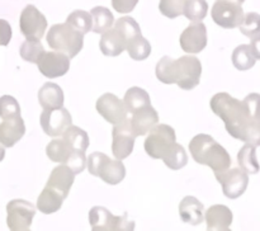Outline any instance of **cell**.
Listing matches in <instances>:
<instances>
[{
  "label": "cell",
  "instance_id": "obj_1",
  "mask_svg": "<svg viewBox=\"0 0 260 231\" xmlns=\"http://www.w3.org/2000/svg\"><path fill=\"white\" fill-rule=\"evenodd\" d=\"M210 107L234 139L260 146V94L250 93L239 101L222 91L211 98Z\"/></svg>",
  "mask_w": 260,
  "mask_h": 231
},
{
  "label": "cell",
  "instance_id": "obj_2",
  "mask_svg": "<svg viewBox=\"0 0 260 231\" xmlns=\"http://www.w3.org/2000/svg\"><path fill=\"white\" fill-rule=\"evenodd\" d=\"M145 151L154 159H161L170 170H179L188 164L184 147L177 142L175 131L169 124L157 123L145 140Z\"/></svg>",
  "mask_w": 260,
  "mask_h": 231
},
{
  "label": "cell",
  "instance_id": "obj_3",
  "mask_svg": "<svg viewBox=\"0 0 260 231\" xmlns=\"http://www.w3.org/2000/svg\"><path fill=\"white\" fill-rule=\"evenodd\" d=\"M156 78L164 84H177L180 89L190 90L200 84L202 75V63L193 55H185L180 58L164 56L156 63Z\"/></svg>",
  "mask_w": 260,
  "mask_h": 231
},
{
  "label": "cell",
  "instance_id": "obj_4",
  "mask_svg": "<svg viewBox=\"0 0 260 231\" xmlns=\"http://www.w3.org/2000/svg\"><path fill=\"white\" fill-rule=\"evenodd\" d=\"M189 150L196 162L210 167L213 173L230 168V154L210 135L200 134L193 137L189 142Z\"/></svg>",
  "mask_w": 260,
  "mask_h": 231
},
{
  "label": "cell",
  "instance_id": "obj_5",
  "mask_svg": "<svg viewBox=\"0 0 260 231\" xmlns=\"http://www.w3.org/2000/svg\"><path fill=\"white\" fill-rule=\"evenodd\" d=\"M46 41L53 51H57L68 56L69 58H73L83 50L84 35L71 27L69 23H58L53 24L48 29Z\"/></svg>",
  "mask_w": 260,
  "mask_h": 231
},
{
  "label": "cell",
  "instance_id": "obj_6",
  "mask_svg": "<svg viewBox=\"0 0 260 231\" xmlns=\"http://www.w3.org/2000/svg\"><path fill=\"white\" fill-rule=\"evenodd\" d=\"M88 172L94 177H99L107 184H119L126 177V168L122 160H112L103 152L95 151L86 159Z\"/></svg>",
  "mask_w": 260,
  "mask_h": 231
},
{
  "label": "cell",
  "instance_id": "obj_7",
  "mask_svg": "<svg viewBox=\"0 0 260 231\" xmlns=\"http://www.w3.org/2000/svg\"><path fill=\"white\" fill-rule=\"evenodd\" d=\"M89 222L94 231H132L135 222L129 220L127 213L123 216H114L108 208L94 206L89 211Z\"/></svg>",
  "mask_w": 260,
  "mask_h": 231
},
{
  "label": "cell",
  "instance_id": "obj_8",
  "mask_svg": "<svg viewBox=\"0 0 260 231\" xmlns=\"http://www.w3.org/2000/svg\"><path fill=\"white\" fill-rule=\"evenodd\" d=\"M244 15L243 7L235 0H216L211 9L213 22L225 29L239 27L243 22Z\"/></svg>",
  "mask_w": 260,
  "mask_h": 231
},
{
  "label": "cell",
  "instance_id": "obj_9",
  "mask_svg": "<svg viewBox=\"0 0 260 231\" xmlns=\"http://www.w3.org/2000/svg\"><path fill=\"white\" fill-rule=\"evenodd\" d=\"M36 207L24 200H13L7 205V225L12 231H27L30 228Z\"/></svg>",
  "mask_w": 260,
  "mask_h": 231
},
{
  "label": "cell",
  "instance_id": "obj_10",
  "mask_svg": "<svg viewBox=\"0 0 260 231\" xmlns=\"http://www.w3.org/2000/svg\"><path fill=\"white\" fill-rule=\"evenodd\" d=\"M215 177L222 185L223 194L230 200H235L243 195L249 185V174L240 167L216 172Z\"/></svg>",
  "mask_w": 260,
  "mask_h": 231
},
{
  "label": "cell",
  "instance_id": "obj_11",
  "mask_svg": "<svg viewBox=\"0 0 260 231\" xmlns=\"http://www.w3.org/2000/svg\"><path fill=\"white\" fill-rule=\"evenodd\" d=\"M19 27L27 40H41L47 28V19L35 5L28 4L22 10Z\"/></svg>",
  "mask_w": 260,
  "mask_h": 231
},
{
  "label": "cell",
  "instance_id": "obj_12",
  "mask_svg": "<svg viewBox=\"0 0 260 231\" xmlns=\"http://www.w3.org/2000/svg\"><path fill=\"white\" fill-rule=\"evenodd\" d=\"M137 135L135 134L131 126L129 118L123 123L114 124L112 131V152L114 157L118 160H123L128 157L134 151L135 139Z\"/></svg>",
  "mask_w": 260,
  "mask_h": 231
},
{
  "label": "cell",
  "instance_id": "obj_13",
  "mask_svg": "<svg viewBox=\"0 0 260 231\" xmlns=\"http://www.w3.org/2000/svg\"><path fill=\"white\" fill-rule=\"evenodd\" d=\"M40 123L43 132L51 137L62 136L63 132L73 124L70 112L61 107L57 109H45L41 113Z\"/></svg>",
  "mask_w": 260,
  "mask_h": 231
},
{
  "label": "cell",
  "instance_id": "obj_14",
  "mask_svg": "<svg viewBox=\"0 0 260 231\" xmlns=\"http://www.w3.org/2000/svg\"><path fill=\"white\" fill-rule=\"evenodd\" d=\"M95 109L107 122L111 124L123 123L128 119V112H127L126 106L123 101L112 93H106L95 103Z\"/></svg>",
  "mask_w": 260,
  "mask_h": 231
},
{
  "label": "cell",
  "instance_id": "obj_15",
  "mask_svg": "<svg viewBox=\"0 0 260 231\" xmlns=\"http://www.w3.org/2000/svg\"><path fill=\"white\" fill-rule=\"evenodd\" d=\"M38 70L43 76L48 79H55L63 76L70 69V58L57 51L43 52L37 62Z\"/></svg>",
  "mask_w": 260,
  "mask_h": 231
},
{
  "label": "cell",
  "instance_id": "obj_16",
  "mask_svg": "<svg viewBox=\"0 0 260 231\" xmlns=\"http://www.w3.org/2000/svg\"><path fill=\"white\" fill-rule=\"evenodd\" d=\"M180 47L187 53H200L207 46V28L202 22L192 23L182 32Z\"/></svg>",
  "mask_w": 260,
  "mask_h": 231
},
{
  "label": "cell",
  "instance_id": "obj_17",
  "mask_svg": "<svg viewBox=\"0 0 260 231\" xmlns=\"http://www.w3.org/2000/svg\"><path fill=\"white\" fill-rule=\"evenodd\" d=\"M131 114L132 116L129 118V122H131L132 128L137 136L147 135L159 123V113L151 104L142 107Z\"/></svg>",
  "mask_w": 260,
  "mask_h": 231
},
{
  "label": "cell",
  "instance_id": "obj_18",
  "mask_svg": "<svg viewBox=\"0 0 260 231\" xmlns=\"http://www.w3.org/2000/svg\"><path fill=\"white\" fill-rule=\"evenodd\" d=\"M25 124L20 116L3 119L0 123V144L4 147H12L24 136Z\"/></svg>",
  "mask_w": 260,
  "mask_h": 231
},
{
  "label": "cell",
  "instance_id": "obj_19",
  "mask_svg": "<svg viewBox=\"0 0 260 231\" xmlns=\"http://www.w3.org/2000/svg\"><path fill=\"white\" fill-rule=\"evenodd\" d=\"M74 180H75V173L68 165L61 164L58 167L53 168L46 187L52 188L53 190L60 193L63 198H66L69 195L71 187H73Z\"/></svg>",
  "mask_w": 260,
  "mask_h": 231
},
{
  "label": "cell",
  "instance_id": "obj_20",
  "mask_svg": "<svg viewBox=\"0 0 260 231\" xmlns=\"http://www.w3.org/2000/svg\"><path fill=\"white\" fill-rule=\"evenodd\" d=\"M233 212L225 205H213L206 211L205 221L207 222V228L210 231L229 230L233 223Z\"/></svg>",
  "mask_w": 260,
  "mask_h": 231
},
{
  "label": "cell",
  "instance_id": "obj_21",
  "mask_svg": "<svg viewBox=\"0 0 260 231\" xmlns=\"http://www.w3.org/2000/svg\"><path fill=\"white\" fill-rule=\"evenodd\" d=\"M126 46L127 40L117 28L112 27L104 33H102V38L99 41V48H101L103 55L116 57V56H119L126 50Z\"/></svg>",
  "mask_w": 260,
  "mask_h": 231
},
{
  "label": "cell",
  "instance_id": "obj_22",
  "mask_svg": "<svg viewBox=\"0 0 260 231\" xmlns=\"http://www.w3.org/2000/svg\"><path fill=\"white\" fill-rule=\"evenodd\" d=\"M203 211H205L203 203L192 195H187L179 203V215L185 223L194 226L200 225L205 218Z\"/></svg>",
  "mask_w": 260,
  "mask_h": 231
},
{
  "label": "cell",
  "instance_id": "obj_23",
  "mask_svg": "<svg viewBox=\"0 0 260 231\" xmlns=\"http://www.w3.org/2000/svg\"><path fill=\"white\" fill-rule=\"evenodd\" d=\"M38 102L45 109H57L63 107V91L55 83L43 84L38 90Z\"/></svg>",
  "mask_w": 260,
  "mask_h": 231
},
{
  "label": "cell",
  "instance_id": "obj_24",
  "mask_svg": "<svg viewBox=\"0 0 260 231\" xmlns=\"http://www.w3.org/2000/svg\"><path fill=\"white\" fill-rule=\"evenodd\" d=\"M65 198L58 192L53 190L52 188L45 187L41 194L38 195L37 200V208L40 212L45 215H51V213L57 212L62 206Z\"/></svg>",
  "mask_w": 260,
  "mask_h": 231
},
{
  "label": "cell",
  "instance_id": "obj_25",
  "mask_svg": "<svg viewBox=\"0 0 260 231\" xmlns=\"http://www.w3.org/2000/svg\"><path fill=\"white\" fill-rule=\"evenodd\" d=\"M123 103L129 114L134 113L137 109L142 108V107L151 104V99H150L149 93L145 89L140 88V86H132L124 94Z\"/></svg>",
  "mask_w": 260,
  "mask_h": 231
},
{
  "label": "cell",
  "instance_id": "obj_26",
  "mask_svg": "<svg viewBox=\"0 0 260 231\" xmlns=\"http://www.w3.org/2000/svg\"><path fill=\"white\" fill-rule=\"evenodd\" d=\"M73 150L70 144L63 137H61V139H55L48 142V145L46 146V155L51 161L65 164Z\"/></svg>",
  "mask_w": 260,
  "mask_h": 231
},
{
  "label": "cell",
  "instance_id": "obj_27",
  "mask_svg": "<svg viewBox=\"0 0 260 231\" xmlns=\"http://www.w3.org/2000/svg\"><path fill=\"white\" fill-rule=\"evenodd\" d=\"M238 162L239 167L245 170L248 174H258L260 165L256 159L255 146L251 144L244 145L238 154Z\"/></svg>",
  "mask_w": 260,
  "mask_h": 231
},
{
  "label": "cell",
  "instance_id": "obj_28",
  "mask_svg": "<svg viewBox=\"0 0 260 231\" xmlns=\"http://www.w3.org/2000/svg\"><path fill=\"white\" fill-rule=\"evenodd\" d=\"M91 19H93L94 33H104L109 28L113 27L114 17L111 10L106 7H95L90 10Z\"/></svg>",
  "mask_w": 260,
  "mask_h": 231
},
{
  "label": "cell",
  "instance_id": "obj_29",
  "mask_svg": "<svg viewBox=\"0 0 260 231\" xmlns=\"http://www.w3.org/2000/svg\"><path fill=\"white\" fill-rule=\"evenodd\" d=\"M126 51L132 60L142 61L146 60L151 53V45L144 36L139 35L127 42Z\"/></svg>",
  "mask_w": 260,
  "mask_h": 231
},
{
  "label": "cell",
  "instance_id": "obj_30",
  "mask_svg": "<svg viewBox=\"0 0 260 231\" xmlns=\"http://www.w3.org/2000/svg\"><path fill=\"white\" fill-rule=\"evenodd\" d=\"M62 137L70 144V146L74 150H83V151H86V149L89 147V144H90L89 135L83 128H80L78 126H74V124H71L63 132Z\"/></svg>",
  "mask_w": 260,
  "mask_h": 231
},
{
  "label": "cell",
  "instance_id": "obj_31",
  "mask_svg": "<svg viewBox=\"0 0 260 231\" xmlns=\"http://www.w3.org/2000/svg\"><path fill=\"white\" fill-rule=\"evenodd\" d=\"M233 63L238 70L245 71L253 68L256 62L251 48L249 45H240L234 50L233 52Z\"/></svg>",
  "mask_w": 260,
  "mask_h": 231
},
{
  "label": "cell",
  "instance_id": "obj_32",
  "mask_svg": "<svg viewBox=\"0 0 260 231\" xmlns=\"http://www.w3.org/2000/svg\"><path fill=\"white\" fill-rule=\"evenodd\" d=\"M208 12V4L206 0H185L183 8V15L192 23L202 22Z\"/></svg>",
  "mask_w": 260,
  "mask_h": 231
},
{
  "label": "cell",
  "instance_id": "obj_33",
  "mask_svg": "<svg viewBox=\"0 0 260 231\" xmlns=\"http://www.w3.org/2000/svg\"><path fill=\"white\" fill-rule=\"evenodd\" d=\"M66 23H69L71 27L78 29L83 35H86L93 28V19H91L90 13L85 12V10H74L68 15Z\"/></svg>",
  "mask_w": 260,
  "mask_h": 231
},
{
  "label": "cell",
  "instance_id": "obj_34",
  "mask_svg": "<svg viewBox=\"0 0 260 231\" xmlns=\"http://www.w3.org/2000/svg\"><path fill=\"white\" fill-rule=\"evenodd\" d=\"M20 56L24 61L30 63H37L42 53L45 52L40 40H25L20 46Z\"/></svg>",
  "mask_w": 260,
  "mask_h": 231
},
{
  "label": "cell",
  "instance_id": "obj_35",
  "mask_svg": "<svg viewBox=\"0 0 260 231\" xmlns=\"http://www.w3.org/2000/svg\"><path fill=\"white\" fill-rule=\"evenodd\" d=\"M114 28L122 33L124 38L128 42L131 38L136 37V36L141 35V28H140L139 23L134 19L132 17H122L117 19L113 24Z\"/></svg>",
  "mask_w": 260,
  "mask_h": 231
},
{
  "label": "cell",
  "instance_id": "obj_36",
  "mask_svg": "<svg viewBox=\"0 0 260 231\" xmlns=\"http://www.w3.org/2000/svg\"><path fill=\"white\" fill-rule=\"evenodd\" d=\"M239 28H240L241 33L249 38L260 35V14L255 12H250L245 14Z\"/></svg>",
  "mask_w": 260,
  "mask_h": 231
},
{
  "label": "cell",
  "instance_id": "obj_37",
  "mask_svg": "<svg viewBox=\"0 0 260 231\" xmlns=\"http://www.w3.org/2000/svg\"><path fill=\"white\" fill-rule=\"evenodd\" d=\"M185 0H160L159 10L167 18L174 19L183 14Z\"/></svg>",
  "mask_w": 260,
  "mask_h": 231
},
{
  "label": "cell",
  "instance_id": "obj_38",
  "mask_svg": "<svg viewBox=\"0 0 260 231\" xmlns=\"http://www.w3.org/2000/svg\"><path fill=\"white\" fill-rule=\"evenodd\" d=\"M20 116V106L17 99L12 95H3L0 98V118Z\"/></svg>",
  "mask_w": 260,
  "mask_h": 231
},
{
  "label": "cell",
  "instance_id": "obj_39",
  "mask_svg": "<svg viewBox=\"0 0 260 231\" xmlns=\"http://www.w3.org/2000/svg\"><path fill=\"white\" fill-rule=\"evenodd\" d=\"M65 165H68L71 170L76 174H80L86 167V156L85 151L83 150H73L69 159L66 160Z\"/></svg>",
  "mask_w": 260,
  "mask_h": 231
},
{
  "label": "cell",
  "instance_id": "obj_40",
  "mask_svg": "<svg viewBox=\"0 0 260 231\" xmlns=\"http://www.w3.org/2000/svg\"><path fill=\"white\" fill-rule=\"evenodd\" d=\"M137 3L139 0H112V7L114 8L116 12L121 13V14H127L135 9Z\"/></svg>",
  "mask_w": 260,
  "mask_h": 231
},
{
  "label": "cell",
  "instance_id": "obj_41",
  "mask_svg": "<svg viewBox=\"0 0 260 231\" xmlns=\"http://www.w3.org/2000/svg\"><path fill=\"white\" fill-rule=\"evenodd\" d=\"M12 38V27L5 19H0V46H8Z\"/></svg>",
  "mask_w": 260,
  "mask_h": 231
},
{
  "label": "cell",
  "instance_id": "obj_42",
  "mask_svg": "<svg viewBox=\"0 0 260 231\" xmlns=\"http://www.w3.org/2000/svg\"><path fill=\"white\" fill-rule=\"evenodd\" d=\"M251 42H250V48H251V52H253L254 57L256 60H260V35L255 36V37H251L250 38Z\"/></svg>",
  "mask_w": 260,
  "mask_h": 231
},
{
  "label": "cell",
  "instance_id": "obj_43",
  "mask_svg": "<svg viewBox=\"0 0 260 231\" xmlns=\"http://www.w3.org/2000/svg\"><path fill=\"white\" fill-rule=\"evenodd\" d=\"M5 157V149L2 144H0V161Z\"/></svg>",
  "mask_w": 260,
  "mask_h": 231
},
{
  "label": "cell",
  "instance_id": "obj_44",
  "mask_svg": "<svg viewBox=\"0 0 260 231\" xmlns=\"http://www.w3.org/2000/svg\"><path fill=\"white\" fill-rule=\"evenodd\" d=\"M235 2H238V3H240V4H243V3L245 2V0H235Z\"/></svg>",
  "mask_w": 260,
  "mask_h": 231
}]
</instances>
